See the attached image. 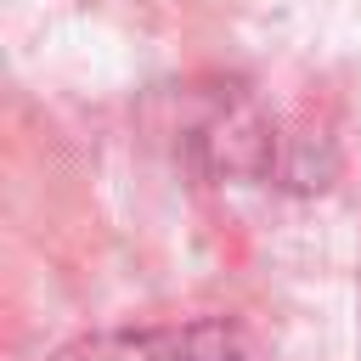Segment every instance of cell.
I'll list each match as a JSON object with an SVG mask.
<instances>
[{
  "mask_svg": "<svg viewBox=\"0 0 361 361\" xmlns=\"http://www.w3.org/2000/svg\"><path fill=\"white\" fill-rule=\"evenodd\" d=\"M51 361H265L248 327L226 316L180 322V327H141V333H85L62 344Z\"/></svg>",
  "mask_w": 361,
  "mask_h": 361,
  "instance_id": "cell-1",
  "label": "cell"
}]
</instances>
